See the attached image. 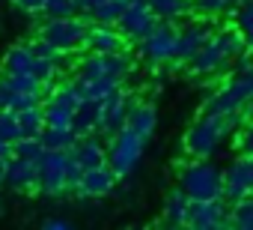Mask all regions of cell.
Segmentation results:
<instances>
[{
	"mask_svg": "<svg viewBox=\"0 0 253 230\" xmlns=\"http://www.w3.org/2000/svg\"><path fill=\"white\" fill-rule=\"evenodd\" d=\"M241 111L232 114H200L197 123L185 132V153L191 159H214L223 144L229 141V135H235V129L241 126Z\"/></svg>",
	"mask_w": 253,
	"mask_h": 230,
	"instance_id": "1",
	"label": "cell"
},
{
	"mask_svg": "<svg viewBox=\"0 0 253 230\" xmlns=\"http://www.w3.org/2000/svg\"><path fill=\"white\" fill-rule=\"evenodd\" d=\"M81 165L69 156V150H45L36 162V176H39V191L48 197H60L66 191H75L81 179Z\"/></svg>",
	"mask_w": 253,
	"mask_h": 230,
	"instance_id": "2",
	"label": "cell"
},
{
	"mask_svg": "<svg viewBox=\"0 0 253 230\" xmlns=\"http://www.w3.org/2000/svg\"><path fill=\"white\" fill-rule=\"evenodd\" d=\"M191 200H211L223 197V168H217L209 159H194L179 168V182H176Z\"/></svg>",
	"mask_w": 253,
	"mask_h": 230,
	"instance_id": "3",
	"label": "cell"
},
{
	"mask_svg": "<svg viewBox=\"0 0 253 230\" xmlns=\"http://www.w3.org/2000/svg\"><path fill=\"white\" fill-rule=\"evenodd\" d=\"M146 138H140V135H134L128 126H122L116 135H110L107 138V168L119 176V179H125V176H131L134 171H137V165L143 162V153H146Z\"/></svg>",
	"mask_w": 253,
	"mask_h": 230,
	"instance_id": "4",
	"label": "cell"
},
{
	"mask_svg": "<svg viewBox=\"0 0 253 230\" xmlns=\"http://www.w3.org/2000/svg\"><path fill=\"white\" fill-rule=\"evenodd\" d=\"M131 72H134V60L125 51H107V54L89 51L78 60V69H75V75L81 78H95V81H110V84H125Z\"/></svg>",
	"mask_w": 253,
	"mask_h": 230,
	"instance_id": "5",
	"label": "cell"
},
{
	"mask_svg": "<svg viewBox=\"0 0 253 230\" xmlns=\"http://www.w3.org/2000/svg\"><path fill=\"white\" fill-rule=\"evenodd\" d=\"M250 96H253V66L235 69L220 90L206 96L200 114H232V111H241V105Z\"/></svg>",
	"mask_w": 253,
	"mask_h": 230,
	"instance_id": "6",
	"label": "cell"
},
{
	"mask_svg": "<svg viewBox=\"0 0 253 230\" xmlns=\"http://www.w3.org/2000/svg\"><path fill=\"white\" fill-rule=\"evenodd\" d=\"M86 30H89V18L84 12H75V15H63V18H48L42 21L39 27V36L48 39L51 45H57L63 54H75L84 48L86 42Z\"/></svg>",
	"mask_w": 253,
	"mask_h": 230,
	"instance_id": "7",
	"label": "cell"
},
{
	"mask_svg": "<svg viewBox=\"0 0 253 230\" xmlns=\"http://www.w3.org/2000/svg\"><path fill=\"white\" fill-rule=\"evenodd\" d=\"M176 36H179V21H161L158 18V24L134 45H137V54L146 63L164 66V63H173V57H176Z\"/></svg>",
	"mask_w": 253,
	"mask_h": 230,
	"instance_id": "8",
	"label": "cell"
},
{
	"mask_svg": "<svg viewBox=\"0 0 253 230\" xmlns=\"http://www.w3.org/2000/svg\"><path fill=\"white\" fill-rule=\"evenodd\" d=\"M185 227H191V230H229V203L223 197L191 200Z\"/></svg>",
	"mask_w": 253,
	"mask_h": 230,
	"instance_id": "9",
	"label": "cell"
},
{
	"mask_svg": "<svg viewBox=\"0 0 253 230\" xmlns=\"http://www.w3.org/2000/svg\"><path fill=\"white\" fill-rule=\"evenodd\" d=\"M131 102H134V96L125 90V84L116 87L107 99H101V117H98V132H95V135H101V138L116 135V132L125 126V120H128Z\"/></svg>",
	"mask_w": 253,
	"mask_h": 230,
	"instance_id": "10",
	"label": "cell"
},
{
	"mask_svg": "<svg viewBox=\"0 0 253 230\" xmlns=\"http://www.w3.org/2000/svg\"><path fill=\"white\" fill-rule=\"evenodd\" d=\"M155 24H158V15L152 12V6L146 3V0H128V6L122 9V15L116 21L119 33L128 42H140Z\"/></svg>",
	"mask_w": 253,
	"mask_h": 230,
	"instance_id": "11",
	"label": "cell"
},
{
	"mask_svg": "<svg viewBox=\"0 0 253 230\" xmlns=\"http://www.w3.org/2000/svg\"><path fill=\"white\" fill-rule=\"evenodd\" d=\"M185 66H188L191 75H217V72H223L226 66H232V57H229L226 48L220 45L217 33H211V36L203 42V48H200Z\"/></svg>",
	"mask_w": 253,
	"mask_h": 230,
	"instance_id": "12",
	"label": "cell"
},
{
	"mask_svg": "<svg viewBox=\"0 0 253 230\" xmlns=\"http://www.w3.org/2000/svg\"><path fill=\"white\" fill-rule=\"evenodd\" d=\"M211 33H214V21H211V18L182 24V27H179V36H176V57H173V63H176V66H185V63L203 48V42H206Z\"/></svg>",
	"mask_w": 253,
	"mask_h": 230,
	"instance_id": "13",
	"label": "cell"
},
{
	"mask_svg": "<svg viewBox=\"0 0 253 230\" xmlns=\"http://www.w3.org/2000/svg\"><path fill=\"white\" fill-rule=\"evenodd\" d=\"M119 176L107 168V165H98V168H86L75 185V194L78 197H107L113 188H116Z\"/></svg>",
	"mask_w": 253,
	"mask_h": 230,
	"instance_id": "14",
	"label": "cell"
},
{
	"mask_svg": "<svg viewBox=\"0 0 253 230\" xmlns=\"http://www.w3.org/2000/svg\"><path fill=\"white\" fill-rule=\"evenodd\" d=\"M3 185L12 188V191H39V176H36V162L30 159H21V156H9L6 159V176H3Z\"/></svg>",
	"mask_w": 253,
	"mask_h": 230,
	"instance_id": "15",
	"label": "cell"
},
{
	"mask_svg": "<svg viewBox=\"0 0 253 230\" xmlns=\"http://www.w3.org/2000/svg\"><path fill=\"white\" fill-rule=\"evenodd\" d=\"M128 39L119 33L116 24H95L89 21V30H86V42L84 48L86 51H98V54H107V51H125Z\"/></svg>",
	"mask_w": 253,
	"mask_h": 230,
	"instance_id": "16",
	"label": "cell"
},
{
	"mask_svg": "<svg viewBox=\"0 0 253 230\" xmlns=\"http://www.w3.org/2000/svg\"><path fill=\"white\" fill-rule=\"evenodd\" d=\"M69 156L81 165V171H86V168H98V165H107V147H104L101 135H81V138L72 144Z\"/></svg>",
	"mask_w": 253,
	"mask_h": 230,
	"instance_id": "17",
	"label": "cell"
},
{
	"mask_svg": "<svg viewBox=\"0 0 253 230\" xmlns=\"http://www.w3.org/2000/svg\"><path fill=\"white\" fill-rule=\"evenodd\" d=\"M125 126H128L134 135H140V138L149 141L155 135V129H158V111H155V105L134 99L131 108H128V120H125Z\"/></svg>",
	"mask_w": 253,
	"mask_h": 230,
	"instance_id": "18",
	"label": "cell"
},
{
	"mask_svg": "<svg viewBox=\"0 0 253 230\" xmlns=\"http://www.w3.org/2000/svg\"><path fill=\"white\" fill-rule=\"evenodd\" d=\"M98 117H101V102L95 99H81L75 114H72V129L75 135H95L98 132Z\"/></svg>",
	"mask_w": 253,
	"mask_h": 230,
	"instance_id": "19",
	"label": "cell"
},
{
	"mask_svg": "<svg viewBox=\"0 0 253 230\" xmlns=\"http://www.w3.org/2000/svg\"><path fill=\"white\" fill-rule=\"evenodd\" d=\"M188 206H191V197L176 185L167 200H164V218H161V227H185L188 224Z\"/></svg>",
	"mask_w": 253,
	"mask_h": 230,
	"instance_id": "20",
	"label": "cell"
},
{
	"mask_svg": "<svg viewBox=\"0 0 253 230\" xmlns=\"http://www.w3.org/2000/svg\"><path fill=\"white\" fill-rule=\"evenodd\" d=\"M33 63H36V54H33V48H30V42L27 45H12V48H6V54H3V72L6 75H33Z\"/></svg>",
	"mask_w": 253,
	"mask_h": 230,
	"instance_id": "21",
	"label": "cell"
},
{
	"mask_svg": "<svg viewBox=\"0 0 253 230\" xmlns=\"http://www.w3.org/2000/svg\"><path fill=\"white\" fill-rule=\"evenodd\" d=\"M42 99H36V96H27V93H21V90H15L12 87V78L3 72L0 75V108H9V111H21V108H27V105H39Z\"/></svg>",
	"mask_w": 253,
	"mask_h": 230,
	"instance_id": "22",
	"label": "cell"
},
{
	"mask_svg": "<svg viewBox=\"0 0 253 230\" xmlns=\"http://www.w3.org/2000/svg\"><path fill=\"white\" fill-rule=\"evenodd\" d=\"M152 6V12L161 18V21H182L194 12L191 0H146Z\"/></svg>",
	"mask_w": 253,
	"mask_h": 230,
	"instance_id": "23",
	"label": "cell"
},
{
	"mask_svg": "<svg viewBox=\"0 0 253 230\" xmlns=\"http://www.w3.org/2000/svg\"><path fill=\"white\" fill-rule=\"evenodd\" d=\"M39 141L45 150H72V144L78 141L72 126H45L39 132Z\"/></svg>",
	"mask_w": 253,
	"mask_h": 230,
	"instance_id": "24",
	"label": "cell"
},
{
	"mask_svg": "<svg viewBox=\"0 0 253 230\" xmlns=\"http://www.w3.org/2000/svg\"><path fill=\"white\" fill-rule=\"evenodd\" d=\"M15 117H18V129H21V138H36V135L45 129L42 102H39V105H27V108L15 111Z\"/></svg>",
	"mask_w": 253,
	"mask_h": 230,
	"instance_id": "25",
	"label": "cell"
},
{
	"mask_svg": "<svg viewBox=\"0 0 253 230\" xmlns=\"http://www.w3.org/2000/svg\"><path fill=\"white\" fill-rule=\"evenodd\" d=\"M229 230H253V194L229 203Z\"/></svg>",
	"mask_w": 253,
	"mask_h": 230,
	"instance_id": "26",
	"label": "cell"
},
{
	"mask_svg": "<svg viewBox=\"0 0 253 230\" xmlns=\"http://www.w3.org/2000/svg\"><path fill=\"white\" fill-rule=\"evenodd\" d=\"M125 6H128V0H104V3H101V6H95L86 18H89V21H95V24H116Z\"/></svg>",
	"mask_w": 253,
	"mask_h": 230,
	"instance_id": "27",
	"label": "cell"
},
{
	"mask_svg": "<svg viewBox=\"0 0 253 230\" xmlns=\"http://www.w3.org/2000/svg\"><path fill=\"white\" fill-rule=\"evenodd\" d=\"M60 72H63V63H57V60H45V57H36V63H33V78L45 87V84H54L57 78H60Z\"/></svg>",
	"mask_w": 253,
	"mask_h": 230,
	"instance_id": "28",
	"label": "cell"
},
{
	"mask_svg": "<svg viewBox=\"0 0 253 230\" xmlns=\"http://www.w3.org/2000/svg\"><path fill=\"white\" fill-rule=\"evenodd\" d=\"M18 138H21V129H18V117H15V111L0 108V141L15 144Z\"/></svg>",
	"mask_w": 253,
	"mask_h": 230,
	"instance_id": "29",
	"label": "cell"
},
{
	"mask_svg": "<svg viewBox=\"0 0 253 230\" xmlns=\"http://www.w3.org/2000/svg\"><path fill=\"white\" fill-rule=\"evenodd\" d=\"M42 153H45V147H42L39 135H36V138H18V141L12 144V156L30 159V162H39V156H42Z\"/></svg>",
	"mask_w": 253,
	"mask_h": 230,
	"instance_id": "30",
	"label": "cell"
},
{
	"mask_svg": "<svg viewBox=\"0 0 253 230\" xmlns=\"http://www.w3.org/2000/svg\"><path fill=\"white\" fill-rule=\"evenodd\" d=\"M235 27L241 30V36H244L247 48L253 51V0H247V3H241V6H238V21H235Z\"/></svg>",
	"mask_w": 253,
	"mask_h": 230,
	"instance_id": "31",
	"label": "cell"
},
{
	"mask_svg": "<svg viewBox=\"0 0 253 230\" xmlns=\"http://www.w3.org/2000/svg\"><path fill=\"white\" fill-rule=\"evenodd\" d=\"M191 6H194V12H200V15H206V18L232 9V6H229V0H191Z\"/></svg>",
	"mask_w": 253,
	"mask_h": 230,
	"instance_id": "32",
	"label": "cell"
},
{
	"mask_svg": "<svg viewBox=\"0 0 253 230\" xmlns=\"http://www.w3.org/2000/svg\"><path fill=\"white\" fill-rule=\"evenodd\" d=\"M48 18H63V15H75L78 12V0H48L45 9Z\"/></svg>",
	"mask_w": 253,
	"mask_h": 230,
	"instance_id": "33",
	"label": "cell"
},
{
	"mask_svg": "<svg viewBox=\"0 0 253 230\" xmlns=\"http://www.w3.org/2000/svg\"><path fill=\"white\" fill-rule=\"evenodd\" d=\"M30 48H33V54H36V57H45V60H57V63H63V57H66L57 45H51V42H48V39H42V36H36V39L30 42Z\"/></svg>",
	"mask_w": 253,
	"mask_h": 230,
	"instance_id": "34",
	"label": "cell"
},
{
	"mask_svg": "<svg viewBox=\"0 0 253 230\" xmlns=\"http://www.w3.org/2000/svg\"><path fill=\"white\" fill-rule=\"evenodd\" d=\"M235 132H238V153L250 156L253 153V123H241Z\"/></svg>",
	"mask_w": 253,
	"mask_h": 230,
	"instance_id": "35",
	"label": "cell"
},
{
	"mask_svg": "<svg viewBox=\"0 0 253 230\" xmlns=\"http://www.w3.org/2000/svg\"><path fill=\"white\" fill-rule=\"evenodd\" d=\"M48 0H12V6H18L21 12H30V15H39L45 9Z\"/></svg>",
	"mask_w": 253,
	"mask_h": 230,
	"instance_id": "36",
	"label": "cell"
},
{
	"mask_svg": "<svg viewBox=\"0 0 253 230\" xmlns=\"http://www.w3.org/2000/svg\"><path fill=\"white\" fill-rule=\"evenodd\" d=\"M45 227H48V230H69V227H72V221H69V218H48V221H45Z\"/></svg>",
	"mask_w": 253,
	"mask_h": 230,
	"instance_id": "37",
	"label": "cell"
},
{
	"mask_svg": "<svg viewBox=\"0 0 253 230\" xmlns=\"http://www.w3.org/2000/svg\"><path fill=\"white\" fill-rule=\"evenodd\" d=\"M104 0H78V12H84V15H89L95 6H101Z\"/></svg>",
	"mask_w": 253,
	"mask_h": 230,
	"instance_id": "38",
	"label": "cell"
},
{
	"mask_svg": "<svg viewBox=\"0 0 253 230\" xmlns=\"http://www.w3.org/2000/svg\"><path fill=\"white\" fill-rule=\"evenodd\" d=\"M241 120H244V123H253V96L241 105Z\"/></svg>",
	"mask_w": 253,
	"mask_h": 230,
	"instance_id": "39",
	"label": "cell"
},
{
	"mask_svg": "<svg viewBox=\"0 0 253 230\" xmlns=\"http://www.w3.org/2000/svg\"><path fill=\"white\" fill-rule=\"evenodd\" d=\"M12 156V144L9 141H0V159H9Z\"/></svg>",
	"mask_w": 253,
	"mask_h": 230,
	"instance_id": "40",
	"label": "cell"
},
{
	"mask_svg": "<svg viewBox=\"0 0 253 230\" xmlns=\"http://www.w3.org/2000/svg\"><path fill=\"white\" fill-rule=\"evenodd\" d=\"M3 176H6V159H0V185H3Z\"/></svg>",
	"mask_w": 253,
	"mask_h": 230,
	"instance_id": "41",
	"label": "cell"
},
{
	"mask_svg": "<svg viewBox=\"0 0 253 230\" xmlns=\"http://www.w3.org/2000/svg\"><path fill=\"white\" fill-rule=\"evenodd\" d=\"M241 3H247V0H229V6H241Z\"/></svg>",
	"mask_w": 253,
	"mask_h": 230,
	"instance_id": "42",
	"label": "cell"
}]
</instances>
